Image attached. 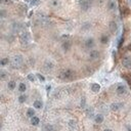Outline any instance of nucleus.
I'll use <instances>...</instances> for the list:
<instances>
[{
	"instance_id": "27",
	"label": "nucleus",
	"mask_w": 131,
	"mask_h": 131,
	"mask_svg": "<svg viewBox=\"0 0 131 131\" xmlns=\"http://www.w3.org/2000/svg\"><path fill=\"white\" fill-rule=\"evenodd\" d=\"M20 29H21V27H20V25H18V24H14V25H13V30H14V31L18 32V31H20Z\"/></svg>"
},
{
	"instance_id": "38",
	"label": "nucleus",
	"mask_w": 131,
	"mask_h": 131,
	"mask_svg": "<svg viewBox=\"0 0 131 131\" xmlns=\"http://www.w3.org/2000/svg\"><path fill=\"white\" fill-rule=\"evenodd\" d=\"M127 48H128V50H129V51H131V44H129V45H128V47H127Z\"/></svg>"
},
{
	"instance_id": "11",
	"label": "nucleus",
	"mask_w": 131,
	"mask_h": 131,
	"mask_svg": "<svg viewBox=\"0 0 131 131\" xmlns=\"http://www.w3.org/2000/svg\"><path fill=\"white\" fill-rule=\"evenodd\" d=\"M44 68H45L46 71H50V70H52V68H53V64L51 63V61L47 60L45 63V65H44Z\"/></svg>"
},
{
	"instance_id": "30",
	"label": "nucleus",
	"mask_w": 131,
	"mask_h": 131,
	"mask_svg": "<svg viewBox=\"0 0 131 131\" xmlns=\"http://www.w3.org/2000/svg\"><path fill=\"white\" fill-rule=\"evenodd\" d=\"M37 77H38V78H39V80L41 81V82H44V80H45V78H44V77H43V76H42V75H40V74H38V75H37Z\"/></svg>"
},
{
	"instance_id": "24",
	"label": "nucleus",
	"mask_w": 131,
	"mask_h": 131,
	"mask_svg": "<svg viewBox=\"0 0 131 131\" xmlns=\"http://www.w3.org/2000/svg\"><path fill=\"white\" fill-rule=\"evenodd\" d=\"M39 2H40V0H32V1H31V5H32V6L38 5V4H39Z\"/></svg>"
},
{
	"instance_id": "40",
	"label": "nucleus",
	"mask_w": 131,
	"mask_h": 131,
	"mask_svg": "<svg viewBox=\"0 0 131 131\" xmlns=\"http://www.w3.org/2000/svg\"><path fill=\"white\" fill-rule=\"evenodd\" d=\"M105 131H112V130H110V129H106Z\"/></svg>"
},
{
	"instance_id": "22",
	"label": "nucleus",
	"mask_w": 131,
	"mask_h": 131,
	"mask_svg": "<svg viewBox=\"0 0 131 131\" xmlns=\"http://www.w3.org/2000/svg\"><path fill=\"white\" fill-rule=\"evenodd\" d=\"M69 124H70V127L71 128H76V121H74V120H71L70 122H69Z\"/></svg>"
},
{
	"instance_id": "20",
	"label": "nucleus",
	"mask_w": 131,
	"mask_h": 131,
	"mask_svg": "<svg viewBox=\"0 0 131 131\" xmlns=\"http://www.w3.org/2000/svg\"><path fill=\"white\" fill-rule=\"evenodd\" d=\"M8 88H9V89H11V90L14 89V88H15V82H14V81H9V82H8Z\"/></svg>"
},
{
	"instance_id": "12",
	"label": "nucleus",
	"mask_w": 131,
	"mask_h": 131,
	"mask_svg": "<svg viewBox=\"0 0 131 131\" xmlns=\"http://www.w3.org/2000/svg\"><path fill=\"white\" fill-rule=\"evenodd\" d=\"M93 45H94V41H93V39H92V38H89V39L86 40L85 46H86L87 48H90V47H92Z\"/></svg>"
},
{
	"instance_id": "17",
	"label": "nucleus",
	"mask_w": 131,
	"mask_h": 131,
	"mask_svg": "<svg viewBox=\"0 0 131 131\" xmlns=\"http://www.w3.org/2000/svg\"><path fill=\"white\" fill-rule=\"evenodd\" d=\"M34 115H35V111H34L33 109H29L28 112H27V116L30 117V118H33Z\"/></svg>"
},
{
	"instance_id": "28",
	"label": "nucleus",
	"mask_w": 131,
	"mask_h": 131,
	"mask_svg": "<svg viewBox=\"0 0 131 131\" xmlns=\"http://www.w3.org/2000/svg\"><path fill=\"white\" fill-rule=\"evenodd\" d=\"M7 63H8V59H3L1 60V66H5Z\"/></svg>"
},
{
	"instance_id": "9",
	"label": "nucleus",
	"mask_w": 131,
	"mask_h": 131,
	"mask_svg": "<svg viewBox=\"0 0 131 131\" xmlns=\"http://www.w3.org/2000/svg\"><path fill=\"white\" fill-rule=\"evenodd\" d=\"M89 56H90V59H92V60L98 59V56H99V51H97V50H92V51H90Z\"/></svg>"
},
{
	"instance_id": "4",
	"label": "nucleus",
	"mask_w": 131,
	"mask_h": 131,
	"mask_svg": "<svg viewBox=\"0 0 131 131\" xmlns=\"http://www.w3.org/2000/svg\"><path fill=\"white\" fill-rule=\"evenodd\" d=\"M31 40V36H30V34L28 32H25V33H23L22 35L20 36V41H21V43L22 44H28L29 42Z\"/></svg>"
},
{
	"instance_id": "15",
	"label": "nucleus",
	"mask_w": 131,
	"mask_h": 131,
	"mask_svg": "<svg viewBox=\"0 0 131 131\" xmlns=\"http://www.w3.org/2000/svg\"><path fill=\"white\" fill-rule=\"evenodd\" d=\"M130 13V9L128 7H123L122 8V15L123 17H127V15H129Z\"/></svg>"
},
{
	"instance_id": "2",
	"label": "nucleus",
	"mask_w": 131,
	"mask_h": 131,
	"mask_svg": "<svg viewBox=\"0 0 131 131\" xmlns=\"http://www.w3.org/2000/svg\"><path fill=\"white\" fill-rule=\"evenodd\" d=\"M23 61H24L23 56L21 54H17L15 56H13V59H12V67L13 68H18L23 64Z\"/></svg>"
},
{
	"instance_id": "39",
	"label": "nucleus",
	"mask_w": 131,
	"mask_h": 131,
	"mask_svg": "<svg viewBox=\"0 0 131 131\" xmlns=\"http://www.w3.org/2000/svg\"><path fill=\"white\" fill-rule=\"evenodd\" d=\"M127 1H128V3H129L130 5H131V0H127Z\"/></svg>"
},
{
	"instance_id": "1",
	"label": "nucleus",
	"mask_w": 131,
	"mask_h": 131,
	"mask_svg": "<svg viewBox=\"0 0 131 131\" xmlns=\"http://www.w3.org/2000/svg\"><path fill=\"white\" fill-rule=\"evenodd\" d=\"M74 77H75V72L73 70H70V69L64 70L60 74V78L63 80H72Z\"/></svg>"
},
{
	"instance_id": "23",
	"label": "nucleus",
	"mask_w": 131,
	"mask_h": 131,
	"mask_svg": "<svg viewBox=\"0 0 131 131\" xmlns=\"http://www.w3.org/2000/svg\"><path fill=\"white\" fill-rule=\"evenodd\" d=\"M107 41H109V38H107V36H102L101 37V43L106 44V43H107Z\"/></svg>"
},
{
	"instance_id": "16",
	"label": "nucleus",
	"mask_w": 131,
	"mask_h": 131,
	"mask_svg": "<svg viewBox=\"0 0 131 131\" xmlns=\"http://www.w3.org/2000/svg\"><path fill=\"white\" fill-rule=\"evenodd\" d=\"M39 122H40V120H39V118L38 117H33L32 120H31V123H32V125H34V126L38 125L39 124Z\"/></svg>"
},
{
	"instance_id": "36",
	"label": "nucleus",
	"mask_w": 131,
	"mask_h": 131,
	"mask_svg": "<svg viewBox=\"0 0 131 131\" xmlns=\"http://www.w3.org/2000/svg\"><path fill=\"white\" fill-rule=\"evenodd\" d=\"M46 129H47V130H52V127H51L50 125H49V126H46Z\"/></svg>"
},
{
	"instance_id": "26",
	"label": "nucleus",
	"mask_w": 131,
	"mask_h": 131,
	"mask_svg": "<svg viewBox=\"0 0 131 131\" xmlns=\"http://www.w3.org/2000/svg\"><path fill=\"white\" fill-rule=\"evenodd\" d=\"M18 101H20V102H25L26 101V96L25 95H21L20 97H18Z\"/></svg>"
},
{
	"instance_id": "7",
	"label": "nucleus",
	"mask_w": 131,
	"mask_h": 131,
	"mask_svg": "<svg viewBox=\"0 0 131 131\" xmlns=\"http://www.w3.org/2000/svg\"><path fill=\"white\" fill-rule=\"evenodd\" d=\"M117 93L118 94H120V95H123V94H126V92H127V89H126V87L124 85H119L117 87Z\"/></svg>"
},
{
	"instance_id": "25",
	"label": "nucleus",
	"mask_w": 131,
	"mask_h": 131,
	"mask_svg": "<svg viewBox=\"0 0 131 131\" xmlns=\"http://www.w3.org/2000/svg\"><path fill=\"white\" fill-rule=\"evenodd\" d=\"M28 79L30 80V81H35V75H33V74H29L28 75Z\"/></svg>"
},
{
	"instance_id": "33",
	"label": "nucleus",
	"mask_w": 131,
	"mask_h": 131,
	"mask_svg": "<svg viewBox=\"0 0 131 131\" xmlns=\"http://www.w3.org/2000/svg\"><path fill=\"white\" fill-rule=\"evenodd\" d=\"M87 114H88V115H92V114H93V110H92V109L88 110V111H87Z\"/></svg>"
},
{
	"instance_id": "37",
	"label": "nucleus",
	"mask_w": 131,
	"mask_h": 131,
	"mask_svg": "<svg viewBox=\"0 0 131 131\" xmlns=\"http://www.w3.org/2000/svg\"><path fill=\"white\" fill-rule=\"evenodd\" d=\"M127 129H128V131H131V126L130 125H127Z\"/></svg>"
},
{
	"instance_id": "13",
	"label": "nucleus",
	"mask_w": 131,
	"mask_h": 131,
	"mask_svg": "<svg viewBox=\"0 0 131 131\" xmlns=\"http://www.w3.org/2000/svg\"><path fill=\"white\" fill-rule=\"evenodd\" d=\"M94 120H95L96 123L101 124V123L103 122V116H102V115H101V114H99V115H96L95 118H94Z\"/></svg>"
},
{
	"instance_id": "14",
	"label": "nucleus",
	"mask_w": 131,
	"mask_h": 131,
	"mask_svg": "<svg viewBox=\"0 0 131 131\" xmlns=\"http://www.w3.org/2000/svg\"><path fill=\"white\" fill-rule=\"evenodd\" d=\"M63 48H64V50H69V49L71 48V42L70 41H65L64 43H63Z\"/></svg>"
},
{
	"instance_id": "31",
	"label": "nucleus",
	"mask_w": 131,
	"mask_h": 131,
	"mask_svg": "<svg viewBox=\"0 0 131 131\" xmlns=\"http://www.w3.org/2000/svg\"><path fill=\"white\" fill-rule=\"evenodd\" d=\"M51 4H52V6H57L59 5V1H57V0H53V1H51Z\"/></svg>"
},
{
	"instance_id": "34",
	"label": "nucleus",
	"mask_w": 131,
	"mask_h": 131,
	"mask_svg": "<svg viewBox=\"0 0 131 131\" xmlns=\"http://www.w3.org/2000/svg\"><path fill=\"white\" fill-rule=\"evenodd\" d=\"M81 106H82V107H84V106H85V98H82V101H81Z\"/></svg>"
},
{
	"instance_id": "19",
	"label": "nucleus",
	"mask_w": 131,
	"mask_h": 131,
	"mask_svg": "<svg viewBox=\"0 0 131 131\" xmlns=\"http://www.w3.org/2000/svg\"><path fill=\"white\" fill-rule=\"evenodd\" d=\"M42 102L40 101H36L35 102H34V107H35V109H41L42 107Z\"/></svg>"
},
{
	"instance_id": "29",
	"label": "nucleus",
	"mask_w": 131,
	"mask_h": 131,
	"mask_svg": "<svg viewBox=\"0 0 131 131\" xmlns=\"http://www.w3.org/2000/svg\"><path fill=\"white\" fill-rule=\"evenodd\" d=\"M0 76H1V79H2V80H5V78H6V74H5V73L3 72V71L0 73Z\"/></svg>"
},
{
	"instance_id": "10",
	"label": "nucleus",
	"mask_w": 131,
	"mask_h": 131,
	"mask_svg": "<svg viewBox=\"0 0 131 131\" xmlns=\"http://www.w3.org/2000/svg\"><path fill=\"white\" fill-rule=\"evenodd\" d=\"M91 90L93 91V92H95V93H97V92L101 90V85L97 84V83H93L91 85Z\"/></svg>"
},
{
	"instance_id": "21",
	"label": "nucleus",
	"mask_w": 131,
	"mask_h": 131,
	"mask_svg": "<svg viewBox=\"0 0 131 131\" xmlns=\"http://www.w3.org/2000/svg\"><path fill=\"white\" fill-rule=\"evenodd\" d=\"M123 77H124V78L128 81V83L131 85V73H130V74H128V75H123Z\"/></svg>"
},
{
	"instance_id": "8",
	"label": "nucleus",
	"mask_w": 131,
	"mask_h": 131,
	"mask_svg": "<svg viewBox=\"0 0 131 131\" xmlns=\"http://www.w3.org/2000/svg\"><path fill=\"white\" fill-rule=\"evenodd\" d=\"M110 30H111L112 33H115L118 30V25H117V23L115 21H112L110 23Z\"/></svg>"
},
{
	"instance_id": "18",
	"label": "nucleus",
	"mask_w": 131,
	"mask_h": 131,
	"mask_svg": "<svg viewBox=\"0 0 131 131\" xmlns=\"http://www.w3.org/2000/svg\"><path fill=\"white\" fill-rule=\"evenodd\" d=\"M26 89H27L26 84H25V83H21V84H20V86H18V90H20L21 92H25Z\"/></svg>"
},
{
	"instance_id": "3",
	"label": "nucleus",
	"mask_w": 131,
	"mask_h": 131,
	"mask_svg": "<svg viewBox=\"0 0 131 131\" xmlns=\"http://www.w3.org/2000/svg\"><path fill=\"white\" fill-rule=\"evenodd\" d=\"M79 4H80L81 9H82L83 11H87L90 8L91 1L90 0H79Z\"/></svg>"
},
{
	"instance_id": "5",
	"label": "nucleus",
	"mask_w": 131,
	"mask_h": 131,
	"mask_svg": "<svg viewBox=\"0 0 131 131\" xmlns=\"http://www.w3.org/2000/svg\"><path fill=\"white\" fill-rule=\"evenodd\" d=\"M122 65L126 69H131V56H125L122 60Z\"/></svg>"
},
{
	"instance_id": "35",
	"label": "nucleus",
	"mask_w": 131,
	"mask_h": 131,
	"mask_svg": "<svg viewBox=\"0 0 131 131\" xmlns=\"http://www.w3.org/2000/svg\"><path fill=\"white\" fill-rule=\"evenodd\" d=\"M3 2L6 3V4H11V1H10V0H3Z\"/></svg>"
},
{
	"instance_id": "6",
	"label": "nucleus",
	"mask_w": 131,
	"mask_h": 131,
	"mask_svg": "<svg viewBox=\"0 0 131 131\" xmlns=\"http://www.w3.org/2000/svg\"><path fill=\"white\" fill-rule=\"evenodd\" d=\"M122 107H123L122 102H114V103H112V106H111V110L112 111H119V110H121Z\"/></svg>"
},
{
	"instance_id": "32",
	"label": "nucleus",
	"mask_w": 131,
	"mask_h": 131,
	"mask_svg": "<svg viewBox=\"0 0 131 131\" xmlns=\"http://www.w3.org/2000/svg\"><path fill=\"white\" fill-rule=\"evenodd\" d=\"M109 7H110V8H114V7H115V6H114V2H113V1H111V2L109 3Z\"/></svg>"
}]
</instances>
